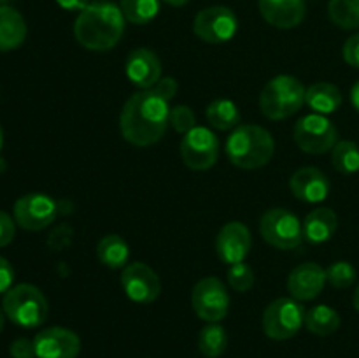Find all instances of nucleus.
Wrapping results in <instances>:
<instances>
[{
    "label": "nucleus",
    "mask_w": 359,
    "mask_h": 358,
    "mask_svg": "<svg viewBox=\"0 0 359 358\" xmlns=\"http://www.w3.org/2000/svg\"><path fill=\"white\" fill-rule=\"evenodd\" d=\"M297 146L304 153L323 154L332 151L339 142V130L326 116L312 112L297 121L293 130Z\"/></svg>",
    "instance_id": "6e6552de"
},
{
    "label": "nucleus",
    "mask_w": 359,
    "mask_h": 358,
    "mask_svg": "<svg viewBox=\"0 0 359 358\" xmlns=\"http://www.w3.org/2000/svg\"><path fill=\"white\" fill-rule=\"evenodd\" d=\"M168 114V102L153 88L137 91L125 102L119 116L123 139L139 147L156 144L167 132Z\"/></svg>",
    "instance_id": "f257e3e1"
},
{
    "label": "nucleus",
    "mask_w": 359,
    "mask_h": 358,
    "mask_svg": "<svg viewBox=\"0 0 359 358\" xmlns=\"http://www.w3.org/2000/svg\"><path fill=\"white\" fill-rule=\"evenodd\" d=\"M305 326L314 336L328 337L339 330L340 316L330 305H314L305 312Z\"/></svg>",
    "instance_id": "393cba45"
},
{
    "label": "nucleus",
    "mask_w": 359,
    "mask_h": 358,
    "mask_svg": "<svg viewBox=\"0 0 359 358\" xmlns=\"http://www.w3.org/2000/svg\"><path fill=\"white\" fill-rule=\"evenodd\" d=\"M181 158L191 171H209L219 158V139L205 126H195L182 137Z\"/></svg>",
    "instance_id": "9b49d317"
},
{
    "label": "nucleus",
    "mask_w": 359,
    "mask_h": 358,
    "mask_svg": "<svg viewBox=\"0 0 359 358\" xmlns=\"http://www.w3.org/2000/svg\"><path fill=\"white\" fill-rule=\"evenodd\" d=\"M205 118L209 125L216 130H235L241 123V111L237 104L228 98H216L205 109Z\"/></svg>",
    "instance_id": "b1692460"
},
{
    "label": "nucleus",
    "mask_w": 359,
    "mask_h": 358,
    "mask_svg": "<svg viewBox=\"0 0 359 358\" xmlns=\"http://www.w3.org/2000/svg\"><path fill=\"white\" fill-rule=\"evenodd\" d=\"M34 346L37 358H77L81 351V339L72 330L49 326L35 336Z\"/></svg>",
    "instance_id": "4468645a"
},
{
    "label": "nucleus",
    "mask_w": 359,
    "mask_h": 358,
    "mask_svg": "<svg viewBox=\"0 0 359 358\" xmlns=\"http://www.w3.org/2000/svg\"><path fill=\"white\" fill-rule=\"evenodd\" d=\"M14 283V269L9 260L0 256V293H6L13 288Z\"/></svg>",
    "instance_id": "e433bc0d"
},
{
    "label": "nucleus",
    "mask_w": 359,
    "mask_h": 358,
    "mask_svg": "<svg viewBox=\"0 0 359 358\" xmlns=\"http://www.w3.org/2000/svg\"><path fill=\"white\" fill-rule=\"evenodd\" d=\"M307 88L293 76H276L265 84L259 95V109L269 119H286L305 105Z\"/></svg>",
    "instance_id": "20e7f679"
},
{
    "label": "nucleus",
    "mask_w": 359,
    "mask_h": 358,
    "mask_svg": "<svg viewBox=\"0 0 359 358\" xmlns=\"http://www.w3.org/2000/svg\"><path fill=\"white\" fill-rule=\"evenodd\" d=\"M16 235V221L7 213L0 211V248L11 244Z\"/></svg>",
    "instance_id": "72a5a7b5"
},
{
    "label": "nucleus",
    "mask_w": 359,
    "mask_h": 358,
    "mask_svg": "<svg viewBox=\"0 0 359 358\" xmlns=\"http://www.w3.org/2000/svg\"><path fill=\"white\" fill-rule=\"evenodd\" d=\"M251 232L241 221H230L219 230L216 237V253L221 262L233 265L248 258L251 251Z\"/></svg>",
    "instance_id": "2eb2a0df"
},
{
    "label": "nucleus",
    "mask_w": 359,
    "mask_h": 358,
    "mask_svg": "<svg viewBox=\"0 0 359 358\" xmlns=\"http://www.w3.org/2000/svg\"><path fill=\"white\" fill-rule=\"evenodd\" d=\"M226 279L235 291L245 293V291L251 290L252 284H255V270H252L245 262L233 263V265L228 267Z\"/></svg>",
    "instance_id": "7c9ffc66"
},
{
    "label": "nucleus",
    "mask_w": 359,
    "mask_h": 358,
    "mask_svg": "<svg viewBox=\"0 0 359 358\" xmlns=\"http://www.w3.org/2000/svg\"><path fill=\"white\" fill-rule=\"evenodd\" d=\"M4 321H6V312H4V309H0V332L4 329Z\"/></svg>",
    "instance_id": "79ce46f5"
},
{
    "label": "nucleus",
    "mask_w": 359,
    "mask_h": 358,
    "mask_svg": "<svg viewBox=\"0 0 359 358\" xmlns=\"http://www.w3.org/2000/svg\"><path fill=\"white\" fill-rule=\"evenodd\" d=\"M125 72L133 86L151 90L161 79V62L153 49H133L126 58Z\"/></svg>",
    "instance_id": "f3484780"
},
{
    "label": "nucleus",
    "mask_w": 359,
    "mask_h": 358,
    "mask_svg": "<svg viewBox=\"0 0 359 358\" xmlns=\"http://www.w3.org/2000/svg\"><path fill=\"white\" fill-rule=\"evenodd\" d=\"M228 347V333L219 323H209L200 330L198 350L207 358H219Z\"/></svg>",
    "instance_id": "a878e982"
},
{
    "label": "nucleus",
    "mask_w": 359,
    "mask_h": 358,
    "mask_svg": "<svg viewBox=\"0 0 359 358\" xmlns=\"http://www.w3.org/2000/svg\"><path fill=\"white\" fill-rule=\"evenodd\" d=\"M2 309L7 319L23 329H37L48 319L49 304L41 290L34 284H18L6 291Z\"/></svg>",
    "instance_id": "39448f33"
},
{
    "label": "nucleus",
    "mask_w": 359,
    "mask_h": 358,
    "mask_svg": "<svg viewBox=\"0 0 359 358\" xmlns=\"http://www.w3.org/2000/svg\"><path fill=\"white\" fill-rule=\"evenodd\" d=\"M191 305L196 316L207 323H219L226 318L230 297L223 281L216 276L202 277L191 291Z\"/></svg>",
    "instance_id": "1a4fd4ad"
},
{
    "label": "nucleus",
    "mask_w": 359,
    "mask_h": 358,
    "mask_svg": "<svg viewBox=\"0 0 359 358\" xmlns=\"http://www.w3.org/2000/svg\"><path fill=\"white\" fill-rule=\"evenodd\" d=\"M27 39V23L20 11L0 6V53L18 49Z\"/></svg>",
    "instance_id": "412c9836"
},
{
    "label": "nucleus",
    "mask_w": 359,
    "mask_h": 358,
    "mask_svg": "<svg viewBox=\"0 0 359 358\" xmlns=\"http://www.w3.org/2000/svg\"><path fill=\"white\" fill-rule=\"evenodd\" d=\"M353 304H354V309H356V311L359 312V284H358L356 291H354V295H353Z\"/></svg>",
    "instance_id": "a19ab883"
},
{
    "label": "nucleus",
    "mask_w": 359,
    "mask_h": 358,
    "mask_svg": "<svg viewBox=\"0 0 359 358\" xmlns=\"http://www.w3.org/2000/svg\"><path fill=\"white\" fill-rule=\"evenodd\" d=\"M163 2H167L168 6H172V7H182V6H186L189 0H163Z\"/></svg>",
    "instance_id": "ea45409f"
},
{
    "label": "nucleus",
    "mask_w": 359,
    "mask_h": 358,
    "mask_svg": "<svg viewBox=\"0 0 359 358\" xmlns=\"http://www.w3.org/2000/svg\"><path fill=\"white\" fill-rule=\"evenodd\" d=\"M328 16L342 30L359 28V0H330Z\"/></svg>",
    "instance_id": "bb28decb"
},
{
    "label": "nucleus",
    "mask_w": 359,
    "mask_h": 358,
    "mask_svg": "<svg viewBox=\"0 0 359 358\" xmlns=\"http://www.w3.org/2000/svg\"><path fill=\"white\" fill-rule=\"evenodd\" d=\"M226 157L244 171L262 168L272 160L276 142L272 133L259 125H238L226 140Z\"/></svg>",
    "instance_id": "7ed1b4c3"
},
{
    "label": "nucleus",
    "mask_w": 359,
    "mask_h": 358,
    "mask_svg": "<svg viewBox=\"0 0 359 358\" xmlns=\"http://www.w3.org/2000/svg\"><path fill=\"white\" fill-rule=\"evenodd\" d=\"M337 228H339V218L335 211L330 207H316L305 216L302 223L304 239L311 244L328 242L335 235Z\"/></svg>",
    "instance_id": "aec40b11"
},
{
    "label": "nucleus",
    "mask_w": 359,
    "mask_h": 358,
    "mask_svg": "<svg viewBox=\"0 0 359 358\" xmlns=\"http://www.w3.org/2000/svg\"><path fill=\"white\" fill-rule=\"evenodd\" d=\"M305 104L318 114H332L339 111L342 105V93L332 83H314L307 88Z\"/></svg>",
    "instance_id": "4be33fe9"
},
{
    "label": "nucleus",
    "mask_w": 359,
    "mask_h": 358,
    "mask_svg": "<svg viewBox=\"0 0 359 358\" xmlns=\"http://www.w3.org/2000/svg\"><path fill=\"white\" fill-rule=\"evenodd\" d=\"M58 206L46 193H27L14 204V221L23 230L39 232L55 221Z\"/></svg>",
    "instance_id": "f8f14e48"
},
{
    "label": "nucleus",
    "mask_w": 359,
    "mask_h": 358,
    "mask_svg": "<svg viewBox=\"0 0 359 358\" xmlns=\"http://www.w3.org/2000/svg\"><path fill=\"white\" fill-rule=\"evenodd\" d=\"M56 4L65 11H79L81 13V11L86 9L91 2L90 0H56Z\"/></svg>",
    "instance_id": "4c0bfd02"
},
{
    "label": "nucleus",
    "mask_w": 359,
    "mask_h": 358,
    "mask_svg": "<svg viewBox=\"0 0 359 358\" xmlns=\"http://www.w3.org/2000/svg\"><path fill=\"white\" fill-rule=\"evenodd\" d=\"M193 32L207 44H223L235 37L238 32V20L230 7L210 6L196 14Z\"/></svg>",
    "instance_id": "9d476101"
},
{
    "label": "nucleus",
    "mask_w": 359,
    "mask_h": 358,
    "mask_svg": "<svg viewBox=\"0 0 359 358\" xmlns=\"http://www.w3.org/2000/svg\"><path fill=\"white\" fill-rule=\"evenodd\" d=\"M121 286L126 297L137 304H151L160 297L161 281L147 263H128L121 272Z\"/></svg>",
    "instance_id": "ddd939ff"
},
{
    "label": "nucleus",
    "mask_w": 359,
    "mask_h": 358,
    "mask_svg": "<svg viewBox=\"0 0 359 358\" xmlns=\"http://www.w3.org/2000/svg\"><path fill=\"white\" fill-rule=\"evenodd\" d=\"M97 256L102 265L109 267V269H125L130 258L128 242L118 234L105 235L98 242Z\"/></svg>",
    "instance_id": "5701e85b"
},
{
    "label": "nucleus",
    "mask_w": 359,
    "mask_h": 358,
    "mask_svg": "<svg viewBox=\"0 0 359 358\" xmlns=\"http://www.w3.org/2000/svg\"><path fill=\"white\" fill-rule=\"evenodd\" d=\"M9 353L13 358H37L34 340L27 339V337H18L16 340H13L9 346Z\"/></svg>",
    "instance_id": "473e14b6"
},
{
    "label": "nucleus",
    "mask_w": 359,
    "mask_h": 358,
    "mask_svg": "<svg viewBox=\"0 0 359 358\" xmlns=\"http://www.w3.org/2000/svg\"><path fill=\"white\" fill-rule=\"evenodd\" d=\"M330 179L316 167L298 168L290 179V190L298 200L307 204H319L330 193Z\"/></svg>",
    "instance_id": "a211bd4d"
},
{
    "label": "nucleus",
    "mask_w": 359,
    "mask_h": 358,
    "mask_svg": "<svg viewBox=\"0 0 359 358\" xmlns=\"http://www.w3.org/2000/svg\"><path fill=\"white\" fill-rule=\"evenodd\" d=\"M305 325L304 305L293 297L276 298L263 312V332L273 340H287Z\"/></svg>",
    "instance_id": "423d86ee"
},
{
    "label": "nucleus",
    "mask_w": 359,
    "mask_h": 358,
    "mask_svg": "<svg viewBox=\"0 0 359 358\" xmlns=\"http://www.w3.org/2000/svg\"><path fill=\"white\" fill-rule=\"evenodd\" d=\"M125 34V16L118 4L100 0L81 11L74 23V35L90 51H109Z\"/></svg>",
    "instance_id": "f03ea898"
},
{
    "label": "nucleus",
    "mask_w": 359,
    "mask_h": 358,
    "mask_svg": "<svg viewBox=\"0 0 359 358\" xmlns=\"http://www.w3.org/2000/svg\"><path fill=\"white\" fill-rule=\"evenodd\" d=\"M356 277L358 272L353 263L344 262V260L332 263L326 269V279L333 288H339V290H346V288L353 286L356 283Z\"/></svg>",
    "instance_id": "c756f323"
},
{
    "label": "nucleus",
    "mask_w": 359,
    "mask_h": 358,
    "mask_svg": "<svg viewBox=\"0 0 359 358\" xmlns=\"http://www.w3.org/2000/svg\"><path fill=\"white\" fill-rule=\"evenodd\" d=\"M161 0H119V7L126 21L133 25H147L160 13Z\"/></svg>",
    "instance_id": "cd10ccee"
},
{
    "label": "nucleus",
    "mask_w": 359,
    "mask_h": 358,
    "mask_svg": "<svg viewBox=\"0 0 359 358\" xmlns=\"http://www.w3.org/2000/svg\"><path fill=\"white\" fill-rule=\"evenodd\" d=\"M177 88H179L177 81H175L172 76H167V77H161V79L154 84L153 90L156 91L160 97H163L165 100L170 102L172 98L175 97V93H177Z\"/></svg>",
    "instance_id": "c9c22d12"
},
{
    "label": "nucleus",
    "mask_w": 359,
    "mask_h": 358,
    "mask_svg": "<svg viewBox=\"0 0 359 358\" xmlns=\"http://www.w3.org/2000/svg\"><path fill=\"white\" fill-rule=\"evenodd\" d=\"M342 55L346 63H349L354 69H359V34L351 35L346 41L342 49Z\"/></svg>",
    "instance_id": "f704fd0d"
},
{
    "label": "nucleus",
    "mask_w": 359,
    "mask_h": 358,
    "mask_svg": "<svg viewBox=\"0 0 359 358\" xmlns=\"http://www.w3.org/2000/svg\"><path fill=\"white\" fill-rule=\"evenodd\" d=\"M2 146H4V133H2V128H0V151H2Z\"/></svg>",
    "instance_id": "37998d69"
},
{
    "label": "nucleus",
    "mask_w": 359,
    "mask_h": 358,
    "mask_svg": "<svg viewBox=\"0 0 359 358\" xmlns=\"http://www.w3.org/2000/svg\"><path fill=\"white\" fill-rule=\"evenodd\" d=\"M332 164L340 174L359 172V146L353 140H339L332 150Z\"/></svg>",
    "instance_id": "c85d7f7f"
},
{
    "label": "nucleus",
    "mask_w": 359,
    "mask_h": 358,
    "mask_svg": "<svg viewBox=\"0 0 359 358\" xmlns=\"http://www.w3.org/2000/svg\"><path fill=\"white\" fill-rule=\"evenodd\" d=\"M351 102H353L354 109L359 112V81L354 84L353 90H351Z\"/></svg>",
    "instance_id": "58836bf2"
},
{
    "label": "nucleus",
    "mask_w": 359,
    "mask_h": 358,
    "mask_svg": "<svg viewBox=\"0 0 359 358\" xmlns=\"http://www.w3.org/2000/svg\"><path fill=\"white\" fill-rule=\"evenodd\" d=\"M259 234L270 246L283 251L298 248L304 241L302 221L283 207H272L259 220Z\"/></svg>",
    "instance_id": "0eeeda50"
},
{
    "label": "nucleus",
    "mask_w": 359,
    "mask_h": 358,
    "mask_svg": "<svg viewBox=\"0 0 359 358\" xmlns=\"http://www.w3.org/2000/svg\"><path fill=\"white\" fill-rule=\"evenodd\" d=\"M263 20L280 30L298 27L305 20V0H258Z\"/></svg>",
    "instance_id": "6ab92c4d"
},
{
    "label": "nucleus",
    "mask_w": 359,
    "mask_h": 358,
    "mask_svg": "<svg viewBox=\"0 0 359 358\" xmlns=\"http://www.w3.org/2000/svg\"><path fill=\"white\" fill-rule=\"evenodd\" d=\"M326 270L314 262L300 263L287 277V291L298 302L314 300L325 290Z\"/></svg>",
    "instance_id": "dca6fc26"
},
{
    "label": "nucleus",
    "mask_w": 359,
    "mask_h": 358,
    "mask_svg": "<svg viewBox=\"0 0 359 358\" xmlns=\"http://www.w3.org/2000/svg\"><path fill=\"white\" fill-rule=\"evenodd\" d=\"M168 125H172V128L177 133L186 135V133L191 132L196 126V116L189 105H175V107H170Z\"/></svg>",
    "instance_id": "2f4dec72"
}]
</instances>
